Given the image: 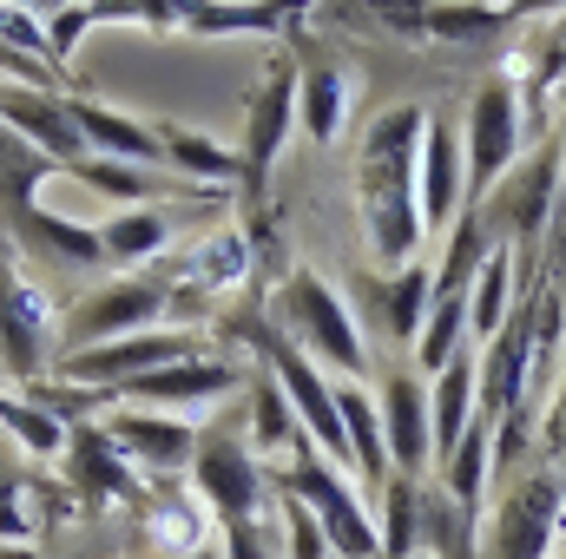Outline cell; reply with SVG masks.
Returning <instances> with one entry per match:
<instances>
[{
  "mask_svg": "<svg viewBox=\"0 0 566 559\" xmlns=\"http://www.w3.org/2000/svg\"><path fill=\"white\" fill-rule=\"evenodd\" d=\"M507 296H514V251L494 244L488 264L474 271V289H468V329L474 336H494L507 323Z\"/></svg>",
  "mask_w": 566,
  "mask_h": 559,
  "instance_id": "obj_26",
  "label": "cell"
},
{
  "mask_svg": "<svg viewBox=\"0 0 566 559\" xmlns=\"http://www.w3.org/2000/svg\"><path fill=\"white\" fill-rule=\"evenodd\" d=\"M566 520V481L560 474H521L501 500V520H494V559H547L554 547V527Z\"/></svg>",
  "mask_w": 566,
  "mask_h": 559,
  "instance_id": "obj_9",
  "label": "cell"
},
{
  "mask_svg": "<svg viewBox=\"0 0 566 559\" xmlns=\"http://www.w3.org/2000/svg\"><path fill=\"white\" fill-rule=\"evenodd\" d=\"M468 191V165H461V139L441 113H428L422 126V158H416V198H422V231H454Z\"/></svg>",
  "mask_w": 566,
  "mask_h": 559,
  "instance_id": "obj_13",
  "label": "cell"
},
{
  "mask_svg": "<svg viewBox=\"0 0 566 559\" xmlns=\"http://www.w3.org/2000/svg\"><path fill=\"white\" fill-rule=\"evenodd\" d=\"M106 441L126 454V467L139 461V467H158V474H171V467H185L191 461V421H171V415H119L113 428H106Z\"/></svg>",
  "mask_w": 566,
  "mask_h": 559,
  "instance_id": "obj_17",
  "label": "cell"
},
{
  "mask_svg": "<svg viewBox=\"0 0 566 559\" xmlns=\"http://www.w3.org/2000/svg\"><path fill=\"white\" fill-rule=\"evenodd\" d=\"M191 481H198V500L224 527L258 514V461L244 454V441H198L191 447Z\"/></svg>",
  "mask_w": 566,
  "mask_h": 559,
  "instance_id": "obj_12",
  "label": "cell"
},
{
  "mask_svg": "<svg viewBox=\"0 0 566 559\" xmlns=\"http://www.w3.org/2000/svg\"><path fill=\"white\" fill-rule=\"evenodd\" d=\"M158 145H165V165H178L185 178H198V184H238V151L211 145L205 133H178V126H158Z\"/></svg>",
  "mask_w": 566,
  "mask_h": 559,
  "instance_id": "obj_27",
  "label": "cell"
},
{
  "mask_svg": "<svg viewBox=\"0 0 566 559\" xmlns=\"http://www.w3.org/2000/svg\"><path fill=\"white\" fill-rule=\"evenodd\" d=\"M474 428V362L454 356L441 376H434V395H428V441H434V461L448 467V454L461 447V434Z\"/></svg>",
  "mask_w": 566,
  "mask_h": 559,
  "instance_id": "obj_19",
  "label": "cell"
},
{
  "mask_svg": "<svg viewBox=\"0 0 566 559\" xmlns=\"http://www.w3.org/2000/svg\"><path fill=\"white\" fill-rule=\"evenodd\" d=\"M73 113V133L86 139L93 158H126V165H165V145H158V126H139L126 119L119 106H99V99H66Z\"/></svg>",
  "mask_w": 566,
  "mask_h": 559,
  "instance_id": "obj_16",
  "label": "cell"
},
{
  "mask_svg": "<svg viewBox=\"0 0 566 559\" xmlns=\"http://www.w3.org/2000/svg\"><path fill=\"white\" fill-rule=\"evenodd\" d=\"M7 7H27L33 20H53V13H60V7H73V0H7Z\"/></svg>",
  "mask_w": 566,
  "mask_h": 559,
  "instance_id": "obj_34",
  "label": "cell"
},
{
  "mask_svg": "<svg viewBox=\"0 0 566 559\" xmlns=\"http://www.w3.org/2000/svg\"><path fill=\"white\" fill-rule=\"evenodd\" d=\"M422 106H389L356 151V204H363V238L382 271L416 264L422 251V198H416V158H422Z\"/></svg>",
  "mask_w": 566,
  "mask_h": 559,
  "instance_id": "obj_1",
  "label": "cell"
},
{
  "mask_svg": "<svg viewBox=\"0 0 566 559\" xmlns=\"http://www.w3.org/2000/svg\"><path fill=\"white\" fill-rule=\"evenodd\" d=\"M238 389V369L231 362H171V369H151L139 382H126L119 389V402H151L158 415L165 409H198V402H218V395H231Z\"/></svg>",
  "mask_w": 566,
  "mask_h": 559,
  "instance_id": "obj_15",
  "label": "cell"
},
{
  "mask_svg": "<svg viewBox=\"0 0 566 559\" xmlns=\"http://www.w3.org/2000/svg\"><path fill=\"white\" fill-rule=\"evenodd\" d=\"M0 559H33V553H27V547H20V553H0Z\"/></svg>",
  "mask_w": 566,
  "mask_h": 559,
  "instance_id": "obj_37",
  "label": "cell"
},
{
  "mask_svg": "<svg viewBox=\"0 0 566 559\" xmlns=\"http://www.w3.org/2000/svg\"><path fill=\"white\" fill-rule=\"evenodd\" d=\"M171 309V289L158 277H119L93 296L73 303L66 316V349H93V342H113V336H139V329H158V316ZM60 349V356H66Z\"/></svg>",
  "mask_w": 566,
  "mask_h": 559,
  "instance_id": "obj_7",
  "label": "cell"
},
{
  "mask_svg": "<svg viewBox=\"0 0 566 559\" xmlns=\"http://www.w3.org/2000/svg\"><path fill=\"white\" fill-rule=\"evenodd\" d=\"M151 547L165 559H185L198 547H211V507L198 494H165L151 507Z\"/></svg>",
  "mask_w": 566,
  "mask_h": 559,
  "instance_id": "obj_23",
  "label": "cell"
},
{
  "mask_svg": "<svg viewBox=\"0 0 566 559\" xmlns=\"http://www.w3.org/2000/svg\"><path fill=\"white\" fill-rule=\"evenodd\" d=\"M554 171H560V145H547L541 158L514 165V171L488 191V204H474L481 224H488V238H494V244H514V257H527V251L541 244V231H547V211H554Z\"/></svg>",
  "mask_w": 566,
  "mask_h": 559,
  "instance_id": "obj_6",
  "label": "cell"
},
{
  "mask_svg": "<svg viewBox=\"0 0 566 559\" xmlns=\"http://www.w3.org/2000/svg\"><path fill=\"white\" fill-rule=\"evenodd\" d=\"M547 441H554V454H560V467H566V389L554 395V421H547ZM566 481V474H560Z\"/></svg>",
  "mask_w": 566,
  "mask_h": 559,
  "instance_id": "obj_33",
  "label": "cell"
},
{
  "mask_svg": "<svg viewBox=\"0 0 566 559\" xmlns=\"http://www.w3.org/2000/svg\"><path fill=\"white\" fill-rule=\"evenodd\" d=\"M171 244V224H165V211H151V204H133V211H113L106 224H99V257L106 264H151L158 251Z\"/></svg>",
  "mask_w": 566,
  "mask_h": 559,
  "instance_id": "obj_21",
  "label": "cell"
},
{
  "mask_svg": "<svg viewBox=\"0 0 566 559\" xmlns=\"http://www.w3.org/2000/svg\"><path fill=\"white\" fill-rule=\"evenodd\" d=\"M547 7H566V0H507V13H547Z\"/></svg>",
  "mask_w": 566,
  "mask_h": 559,
  "instance_id": "obj_35",
  "label": "cell"
},
{
  "mask_svg": "<svg viewBox=\"0 0 566 559\" xmlns=\"http://www.w3.org/2000/svg\"><path fill=\"white\" fill-rule=\"evenodd\" d=\"M296 126V73L290 66H271L258 99L244 106V145H238V184H244V204L264 211V184H271V165H277L283 139Z\"/></svg>",
  "mask_w": 566,
  "mask_h": 559,
  "instance_id": "obj_8",
  "label": "cell"
},
{
  "mask_svg": "<svg viewBox=\"0 0 566 559\" xmlns=\"http://www.w3.org/2000/svg\"><path fill=\"white\" fill-rule=\"evenodd\" d=\"M0 46H7V53H27V60H40V66H53L46 20H33L27 7H7V0H0Z\"/></svg>",
  "mask_w": 566,
  "mask_h": 559,
  "instance_id": "obj_30",
  "label": "cell"
},
{
  "mask_svg": "<svg viewBox=\"0 0 566 559\" xmlns=\"http://www.w3.org/2000/svg\"><path fill=\"white\" fill-rule=\"evenodd\" d=\"M185 559H224V553L218 547H198V553H185Z\"/></svg>",
  "mask_w": 566,
  "mask_h": 559,
  "instance_id": "obj_36",
  "label": "cell"
},
{
  "mask_svg": "<svg viewBox=\"0 0 566 559\" xmlns=\"http://www.w3.org/2000/svg\"><path fill=\"white\" fill-rule=\"evenodd\" d=\"M303 428H296V415H290V402H283L277 376H258V421H251V441L258 447H290Z\"/></svg>",
  "mask_w": 566,
  "mask_h": 559,
  "instance_id": "obj_28",
  "label": "cell"
},
{
  "mask_svg": "<svg viewBox=\"0 0 566 559\" xmlns=\"http://www.w3.org/2000/svg\"><path fill=\"white\" fill-rule=\"evenodd\" d=\"M428 303H434V271H428V264H402V271H389V289H382V329H389L396 342H416V336H422Z\"/></svg>",
  "mask_w": 566,
  "mask_h": 559,
  "instance_id": "obj_25",
  "label": "cell"
},
{
  "mask_svg": "<svg viewBox=\"0 0 566 559\" xmlns=\"http://www.w3.org/2000/svg\"><path fill=\"white\" fill-rule=\"evenodd\" d=\"M283 553L290 559H336L329 540H323V527H316V514L303 500H290V494H283Z\"/></svg>",
  "mask_w": 566,
  "mask_h": 559,
  "instance_id": "obj_31",
  "label": "cell"
},
{
  "mask_svg": "<svg viewBox=\"0 0 566 559\" xmlns=\"http://www.w3.org/2000/svg\"><path fill=\"white\" fill-rule=\"evenodd\" d=\"M277 323H283V336H296V349H303L310 362H323V369H336V376H349V382L369 369L363 329H356L349 303L316 277V271H290V277H283Z\"/></svg>",
  "mask_w": 566,
  "mask_h": 559,
  "instance_id": "obj_2",
  "label": "cell"
},
{
  "mask_svg": "<svg viewBox=\"0 0 566 559\" xmlns=\"http://www.w3.org/2000/svg\"><path fill=\"white\" fill-rule=\"evenodd\" d=\"M336 415H343V434H349V467H356L369 487H382L396 467H389V447H382V415H376V402H369L356 382H343V389H336Z\"/></svg>",
  "mask_w": 566,
  "mask_h": 559,
  "instance_id": "obj_20",
  "label": "cell"
},
{
  "mask_svg": "<svg viewBox=\"0 0 566 559\" xmlns=\"http://www.w3.org/2000/svg\"><path fill=\"white\" fill-rule=\"evenodd\" d=\"M0 421H7L13 441L33 447V454H60V447H66V428L46 415V409H33V402H0Z\"/></svg>",
  "mask_w": 566,
  "mask_h": 559,
  "instance_id": "obj_29",
  "label": "cell"
},
{
  "mask_svg": "<svg viewBox=\"0 0 566 559\" xmlns=\"http://www.w3.org/2000/svg\"><path fill=\"white\" fill-rule=\"evenodd\" d=\"M13 264H20V251L0 238V362H7V376H40L46 369V329H53V316H46V296L20 277Z\"/></svg>",
  "mask_w": 566,
  "mask_h": 559,
  "instance_id": "obj_11",
  "label": "cell"
},
{
  "mask_svg": "<svg viewBox=\"0 0 566 559\" xmlns=\"http://www.w3.org/2000/svg\"><path fill=\"white\" fill-rule=\"evenodd\" d=\"M376 20L402 27V33H428V0H363Z\"/></svg>",
  "mask_w": 566,
  "mask_h": 559,
  "instance_id": "obj_32",
  "label": "cell"
},
{
  "mask_svg": "<svg viewBox=\"0 0 566 559\" xmlns=\"http://www.w3.org/2000/svg\"><path fill=\"white\" fill-rule=\"evenodd\" d=\"M349 99H356V73L349 66H310L296 80V126L316 145H336L343 119H349Z\"/></svg>",
  "mask_w": 566,
  "mask_h": 559,
  "instance_id": "obj_18",
  "label": "cell"
},
{
  "mask_svg": "<svg viewBox=\"0 0 566 559\" xmlns=\"http://www.w3.org/2000/svg\"><path fill=\"white\" fill-rule=\"evenodd\" d=\"M461 336H468V296L434 289V303H428V316H422V336H416V369L441 376L461 356Z\"/></svg>",
  "mask_w": 566,
  "mask_h": 559,
  "instance_id": "obj_24",
  "label": "cell"
},
{
  "mask_svg": "<svg viewBox=\"0 0 566 559\" xmlns=\"http://www.w3.org/2000/svg\"><path fill=\"white\" fill-rule=\"evenodd\" d=\"M290 447H296V454H290V467L277 474V487L316 514L329 553L336 559H382V534H376V520L356 507V494H349V481L336 474V461H323L303 434H296Z\"/></svg>",
  "mask_w": 566,
  "mask_h": 559,
  "instance_id": "obj_3",
  "label": "cell"
},
{
  "mask_svg": "<svg viewBox=\"0 0 566 559\" xmlns=\"http://www.w3.org/2000/svg\"><path fill=\"white\" fill-rule=\"evenodd\" d=\"M376 415H382V447H389V467L422 481L428 461H434V441H428V389L409 376V369H396V376L382 382V395H376Z\"/></svg>",
  "mask_w": 566,
  "mask_h": 559,
  "instance_id": "obj_14",
  "label": "cell"
},
{
  "mask_svg": "<svg viewBox=\"0 0 566 559\" xmlns=\"http://www.w3.org/2000/svg\"><path fill=\"white\" fill-rule=\"evenodd\" d=\"M527 369H534V303L507 309V323L488 336V356L474 369V421H494L521 409V389H527Z\"/></svg>",
  "mask_w": 566,
  "mask_h": 559,
  "instance_id": "obj_10",
  "label": "cell"
},
{
  "mask_svg": "<svg viewBox=\"0 0 566 559\" xmlns=\"http://www.w3.org/2000/svg\"><path fill=\"white\" fill-rule=\"evenodd\" d=\"M191 349H198V342H191L185 329H139V336H113V342H93V349H66V356H53L46 369H53L60 382H73V389H99V395L119 402L126 382L185 362Z\"/></svg>",
  "mask_w": 566,
  "mask_h": 559,
  "instance_id": "obj_4",
  "label": "cell"
},
{
  "mask_svg": "<svg viewBox=\"0 0 566 559\" xmlns=\"http://www.w3.org/2000/svg\"><path fill=\"white\" fill-rule=\"evenodd\" d=\"M60 178H80V184L119 198L126 211H133V204H151V198H171V191H191V184H158L145 165H126V158H80V165H66Z\"/></svg>",
  "mask_w": 566,
  "mask_h": 559,
  "instance_id": "obj_22",
  "label": "cell"
},
{
  "mask_svg": "<svg viewBox=\"0 0 566 559\" xmlns=\"http://www.w3.org/2000/svg\"><path fill=\"white\" fill-rule=\"evenodd\" d=\"M514 151H521V93L507 73L481 80L474 106H468V139H461V165H468V191H461V211L488 204V191L514 171Z\"/></svg>",
  "mask_w": 566,
  "mask_h": 559,
  "instance_id": "obj_5",
  "label": "cell"
}]
</instances>
